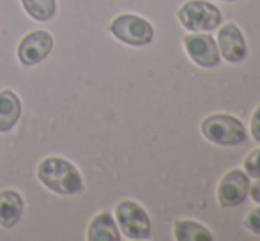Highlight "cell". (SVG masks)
<instances>
[{
  "label": "cell",
  "mask_w": 260,
  "mask_h": 241,
  "mask_svg": "<svg viewBox=\"0 0 260 241\" xmlns=\"http://www.w3.org/2000/svg\"><path fill=\"white\" fill-rule=\"evenodd\" d=\"M174 238L177 241H211L212 234L199 222L177 220L174 224Z\"/></svg>",
  "instance_id": "cell-13"
},
{
  "label": "cell",
  "mask_w": 260,
  "mask_h": 241,
  "mask_svg": "<svg viewBox=\"0 0 260 241\" xmlns=\"http://www.w3.org/2000/svg\"><path fill=\"white\" fill-rule=\"evenodd\" d=\"M177 18L191 32H211L221 23V11L207 0H189L177 11Z\"/></svg>",
  "instance_id": "cell-3"
},
{
  "label": "cell",
  "mask_w": 260,
  "mask_h": 241,
  "mask_svg": "<svg viewBox=\"0 0 260 241\" xmlns=\"http://www.w3.org/2000/svg\"><path fill=\"white\" fill-rule=\"evenodd\" d=\"M219 52L221 57L230 64H237L246 57V41L241 32V28L236 23H226L221 27L218 34Z\"/></svg>",
  "instance_id": "cell-9"
},
{
  "label": "cell",
  "mask_w": 260,
  "mask_h": 241,
  "mask_svg": "<svg viewBox=\"0 0 260 241\" xmlns=\"http://www.w3.org/2000/svg\"><path fill=\"white\" fill-rule=\"evenodd\" d=\"M115 218L120 232L127 239H147L151 236V218L135 200H122L117 204Z\"/></svg>",
  "instance_id": "cell-5"
},
{
  "label": "cell",
  "mask_w": 260,
  "mask_h": 241,
  "mask_svg": "<svg viewBox=\"0 0 260 241\" xmlns=\"http://www.w3.org/2000/svg\"><path fill=\"white\" fill-rule=\"evenodd\" d=\"M21 6L36 21H50L57 14V0H21Z\"/></svg>",
  "instance_id": "cell-14"
},
{
  "label": "cell",
  "mask_w": 260,
  "mask_h": 241,
  "mask_svg": "<svg viewBox=\"0 0 260 241\" xmlns=\"http://www.w3.org/2000/svg\"><path fill=\"white\" fill-rule=\"evenodd\" d=\"M53 50V36L48 31H34L27 34L18 45V59L23 66L41 64Z\"/></svg>",
  "instance_id": "cell-6"
},
{
  "label": "cell",
  "mask_w": 260,
  "mask_h": 241,
  "mask_svg": "<svg viewBox=\"0 0 260 241\" xmlns=\"http://www.w3.org/2000/svg\"><path fill=\"white\" fill-rule=\"evenodd\" d=\"M21 117V100L11 89L0 91V133H9Z\"/></svg>",
  "instance_id": "cell-11"
},
{
  "label": "cell",
  "mask_w": 260,
  "mask_h": 241,
  "mask_svg": "<svg viewBox=\"0 0 260 241\" xmlns=\"http://www.w3.org/2000/svg\"><path fill=\"white\" fill-rule=\"evenodd\" d=\"M223 2H234V0H223Z\"/></svg>",
  "instance_id": "cell-19"
},
{
  "label": "cell",
  "mask_w": 260,
  "mask_h": 241,
  "mask_svg": "<svg viewBox=\"0 0 260 241\" xmlns=\"http://www.w3.org/2000/svg\"><path fill=\"white\" fill-rule=\"evenodd\" d=\"M89 241H120V231L110 213H98L87 229Z\"/></svg>",
  "instance_id": "cell-12"
},
{
  "label": "cell",
  "mask_w": 260,
  "mask_h": 241,
  "mask_svg": "<svg viewBox=\"0 0 260 241\" xmlns=\"http://www.w3.org/2000/svg\"><path fill=\"white\" fill-rule=\"evenodd\" d=\"M110 34L124 45L147 46L154 39V27L137 14H120L110 23Z\"/></svg>",
  "instance_id": "cell-4"
},
{
  "label": "cell",
  "mask_w": 260,
  "mask_h": 241,
  "mask_svg": "<svg viewBox=\"0 0 260 241\" xmlns=\"http://www.w3.org/2000/svg\"><path fill=\"white\" fill-rule=\"evenodd\" d=\"M251 137L260 142V105L253 112V117H251Z\"/></svg>",
  "instance_id": "cell-17"
},
{
  "label": "cell",
  "mask_w": 260,
  "mask_h": 241,
  "mask_svg": "<svg viewBox=\"0 0 260 241\" xmlns=\"http://www.w3.org/2000/svg\"><path fill=\"white\" fill-rule=\"evenodd\" d=\"M244 172L251 177H260V149H255L253 153L246 156L244 160Z\"/></svg>",
  "instance_id": "cell-15"
},
{
  "label": "cell",
  "mask_w": 260,
  "mask_h": 241,
  "mask_svg": "<svg viewBox=\"0 0 260 241\" xmlns=\"http://www.w3.org/2000/svg\"><path fill=\"white\" fill-rule=\"evenodd\" d=\"M251 195V199L255 200V202L260 204V177L257 183H253V185H250V192H248Z\"/></svg>",
  "instance_id": "cell-18"
},
{
  "label": "cell",
  "mask_w": 260,
  "mask_h": 241,
  "mask_svg": "<svg viewBox=\"0 0 260 241\" xmlns=\"http://www.w3.org/2000/svg\"><path fill=\"white\" fill-rule=\"evenodd\" d=\"M202 135L216 145H237L246 140L244 124L230 114H214L202 120Z\"/></svg>",
  "instance_id": "cell-2"
},
{
  "label": "cell",
  "mask_w": 260,
  "mask_h": 241,
  "mask_svg": "<svg viewBox=\"0 0 260 241\" xmlns=\"http://www.w3.org/2000/svg\"><path fill=\"white\" fill-rule=\"evenodd\" d=\"M25 200L16 190H4L0 192V227L13 229L20 224L23 217Z\"/></svg>",
  "instance_id": "cell-10"
},
{
  "label": "cell",
  "mask_w": 260,
  "mask_h": 241,
  "mask_svg": "<svg viewBox=\"0 0 260 241\" xmlns=\"http://www.w3.org/2000/svg\"><path fill=\"white\" fill-rule=\"evenodd\" d=\"M184 48L188 57L200 68H214L219 62V50L212 36L188 34L184 38Z\"/></svg>",
  "instance_id": "cell-8"
},
{
  "label": "cell",
  "mask_w": 260,
  "mask_h": 241,
  "mask_svg": "<svg viewBox=\"0 0 260 241\" xmlns=\"http://www.w3.org/2000/svg\"><path fill=\"white\" fill-rule=\"evenodd\" d=\"M38 179L50 192L58 195H76L83 190V177L80 170L60 156H50L39 163Z\"/></svg>",
  "instance_id": "cell-1"
},
{
  "label": "cell",
  "mask_w": 260,
  "mask_h": 241,
  "mask_svg": "<svg viewBox=\"0 0 260 241\" xmlns=\"http://www.w3.org/2000/svg\"><path fill=\"white\" fill-rule=\"evenodd\" d=\"M244 227L250 232H253V234L260 236V207H255V209H251L250 213L246 215V218H244Z\"/></svg>",
  "instance_id": "cell-16"
},
{
  "label": "cell",
  "mask_w": 260,
  "mask_h": 241,
  "mask_svg": "<svg viewBox=\"0 0 260 241\" xmlns=\"http://www.w3.org/2000/svg\"><path fill=\"white\" fill-rule=\"evenodd\" d=\"M250 192V176L243 170H230L218 185V200L223 207L239 206Z\"/></svg>",
  "instance_id": "cell-7"
}]
</instances>
